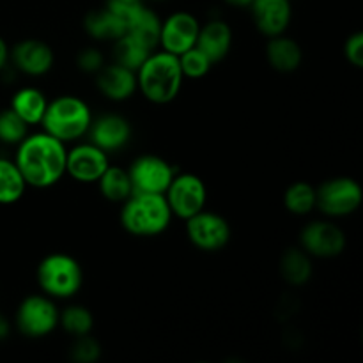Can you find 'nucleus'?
Here are the masks:
<instances>
[{
    "instance_id": "nucleus-35",
    "label": "nucleus",
    "mask_w": 363,
    "mask_h": 363,
    "mask_svg": "<svg viewBox=\"0 0 363 363\" xmlns=\"http://www.w3.org/2000/svg\"><path fill=\"white\" fill-rule=\"evenodd\" d=\"M7 59H9V48H7L6 41L0 38V69H4V67H6Z\"/></svg>"
},
{
    "instance_id": "nucleus-4",
    "label": "nucleus",
    "mask_w": 363,
    "mask_h": 363,
    "mask_svg": "<svg viewBox=\"0 0 363 363\" xmlns=\"http://www.w3.org/2000/svg\"><path fill=\"white\" fill-rule=\"evenodd\" d=\"M41 123L46 133L66 144L87 133L92 113L84 99L77 96H60L46 105Z\"/></svg>"
},
{
    "instance_id": "nucleus-11",
    "label": "nucleus",
    "mask_w": 363,
    "mask_h": 363,
    "mask_svg": "<svg viewBox=\"0 0 363 363\" xmlns=\"http://www.w3.org/2000/svg\"><path fill=\"white\" fill-rule=\"evenodd\" d=\"M108 165V155L92 142L77 145L66 155V172L78 183H98Z\"/></svg>"
},
{
    "instance_id": "nucleus-24",
    "label": "nucleus",
    "mask_w": 363,
    "mask_h": 363,
    "mask_svg": "<svg viewBox=\"0 0 363 363\" xmlns=\"http://www.w3.org/2000/svg\"><path fill=\"white\" fill-rule=\"evenodd\" d=\"M98 183L103 197L112 202H123L133 194L130 174H128V170L119 169V167H106V170L101 174Z\"/></svg>"
},
{
    "instance_id": "nucleus-8",
    "label": "nucleus",
    "mask_w": 363,
    "mask_h": 363,
    "mask_svg": "<svg viewBox=\"0 0 363 363\" xmlns=\"http://www.w3.org/2000/svg\"><path fill=\"white\" fill-rule=\"evenodd\" d=\"M16 325L30 339L46 337L59 325V311L50 298L28 296L18 307Z\"/></svg>"
},
{
    "instance_id": "nucleus-33",
    "label": "nucleus",
    "mask_w": 363,
    "mask_h": 363,
    "mask_svg": "<svg viewBox=\"0 0 363 363\" xmlns=\"http://www.w3.org/2000/svg\"><path fill=\"white\" fill-rule=\"evenodd\" d=\"M78 66L85 73H98L103 67V55L96 48H87L78 55Z\"/></svg>"
},
{
    "instance_id": "nucleus-26",
    "label": "nucleus",
    "mask_w": 363,
    "mask_h": 363,
    "mask_svg": "<svg viewBox=\"0 0 363 363\" xmlns=\"http://www.w3.org/2000/svg\"><path fill=\"white\" fill-rule=\"evenodd\" d=\"M151 55V50L145 48L138 41H135L130 35H121L116 39V50H113V57H116V64L128 67V69L137 73L138 67L145 62V59Z\"/></svg>"
},
{
    "instance_id": "nucleus-32",
    "label": "nucleus",
    "mask_w": 363,
    "mask_h": 363,
    "mask_svg": "<svg viewBox=\"0 0 363 363\" xmlns=\"http://www.w3.org/2000/svg\"><path fill=\"white\" fill-rule=\"evenodd\" d=\"M344 53H346V59L350 60L353 66L362 67L363 66V34L357 32V34H351L347 38L346 45H344Z\"/></svg>"
},
{
    "instance_id": "nucleus-28",
    "label": "nucleus",
    "mask_w": 363,
    "mask_h": 363,
    "mask_svg": "<svg viewBox=\"0 0 363 363\" xmlns=\"http://www.w3.org/2000/svg\"><path fill=\"white\" fill-rule=\"evenodd\" d=\"M59 323L67 333H71L73 337H82L91 333L92 326H94V318L85 307L71 305L62 314H59Z\"/></svg>"
},
{
    "instance_id": "nucleus-29",
    "label": "nucleus",
    "mask_w": 363,
    "mask_h": 363,
    "mask_svg": "<svg viewBox=\"0 0 363 363\" xmlns=\"http://www.w3.org/2000/svg\"><path fill=\"white\" fill-rule=\"evenodd\" d=\"M27 128L28 124L13 108L0 112V142L20 144L27 137Z\"/></svg>"
},
{
    "instance_id": "nucleus-13",
    "label": "nucleus",
    "mask_w": 363,
    "mask_h": 363,
    "mask_svg": "<svg viewBox=\"0 0 363 363\" xmlns=\"http://www.w3.org/2000/svg\"><path fill=\"white\" fill-rule=\"evenodd\" d=\"M197 18L190 13H174L162 23V32H160V45L163 50L172 55H181L183 52L195 46L199 35Z\"/></svg>"
},
{
    "instance_id": "nucleus-5",
    "label": "nucleus",
    "mask_w": 363,
    "mask_h": 363,
    "mask_svg": "<svg viewBox=\"0 0 363 363\" xmlns=\"http://www.w3.org/2000/svg\"><path fill=\"white\" fill-rule=\"evenodd\" d=\"M38 282L50 298H71L80 291L84 273L71 255L52 254L39 262Z\"/></svg>"
},
{
    "instance_id": "nucleus-21",
    "label": "nucleus",
    "mask_w": 363,
    "mask_h": 363,
    "mask_svg": "<svg viewBox=\"0 0 363 363\" xmlns=\"http://www.w3.org/2000/svg\"><path fill=\"white\" fill-rule=\"evenodd\" d=\"M85 30L96 39H119L126 34V21L121 14L105 7L101 11H92L85 18Z\"/></svg>"
},
{
    "instance_id": "nucleus-19",
    "label": "nucleus",
    "mask_w": 363,
    "mask_h": 363,
    "mask_svg": "<svg viewBox=\"0 0 363 363\" xmlns=\"http://www.w3.org/2000/svg\"><path fill=\"white\" fill-rule=\"evenodd\" d=\"M230 45H233V32H230V27L225 21L213 20L209 21L208 25L199 28L195 46H197L213 64L225 59V55L230 50Z\"/></svg>"
},
{
    "instance_id": "nucleus-10",
    "label": "nucleus",
    "mask_w": 363,
    "mask_h": 363,
    "mask_svg": "<svg viewBox=\"0 0 363 363\" xmlns=\"http://www.w3.org/2000/svg\"><path fill=\"white\" fill-rule=\"evenodd\" d=\"M186 234L201 250L216 252L229 243L230 227L223 216L202 209L186 220Z\"/></svg>"
},
{
    "instance_id": "nucleus-12",
    "label": "nucleus",
    "mask_w": 363,
    "mask_h": 363,
    "mask_svg": "<svg viewBox=\"0 0 363 363\" xmlns=\"http://www.w3.org/2000/svg\"><path fill=\"white\" fill-rule=\"evenodd\" d=\"M301 248L315 257H335L346 248V236L330 222H312L301 230Z\"/></svg>"
},
{
    "instance_id": "nucleus-6",
    "label": "nucleus",
    "mask_w": 363,
    "mask_h": 363,
    "mask_svg": "<svg viewBox=\"0 0 363 363\" xmlns=\"http://www.w3.org/2000/svg\"><path fill=\"white\" fill-rule=\"evenodd\" d=\"M363 190L351 177H333L315 190V208L328 216H347L360 208Z\"/></svg>"
},
{
    "instance_id": "nucleus-18",
    "label": "nucleus",
    "mask_w": 363,
    "mask_h": 363,
    "mask_svg": "<svg viewBox=\"0 0 363 363\" xmlns=\"http://www.w3.org/2000/svg\"><path fill=\"white\" fill-rule=\"evenodd\" d=\"M124 21H126V35L144 45L145 48L152 50L160 45L162 21L144 4H138L130 13L124 14Z\"/></svg>"
},
{
    "instance_id": "nucleus-20",
    "label": "nucleus",
    "mask_w": 363,
    "mask_h": 363,
    "mask_svg": "<svg viewBox=\"0 0 363 363\" xmlns=\"http://www.w3.org/2000/svg\"><path fill=\"white\" fill-rule=\"evenodd\" d=\"M266 55H268L269 64L277 71H280V73H291V71L298 69L301 64V59H303L300 45L296 41H293V39L284 38L282 34L269 39Z\"/></svg>"
},
{
    "instance_id": "nucleus-3",
    "label": "nucleus",
    "mask_w": 363,
    "mask_h": 363,
    "mask_svg": "<svg viewBox=\"0 0 363 363\" xmlns=\"http://www.w3.org/2000/svg\"><path fill=\"white\" fill-rule=\"evenodd\" d=\"M172 211L163 194H131L124 201L121 223L133 236H156L169 227Z\"/></svg>"
},
{
    "instance_id": "nucleus-27",
    "label": "nucleus",
    "mask_w": 363,
    "mask_h": 363,
    "mask_svg": "<svg viewBox=\"0 0 363 363\" xmlns=\"http://www.w3.org/2000/svg\"><path fill=\"white\" fill-rule=\"evenodd\" d=\"M284 204L294 215H307L315 208V188L307 183H294L284 195Z\"/></svg>"
},
{
    "instance_id": "nucleus-16",
    "label": "nucleus",
    "mask_w": 363,
    "mask_h": 363,
    "mask_svg": "<svg viewBox=\"0 0 363 363\" xmlns=\"http://www.w3.org/2000/svg\"><path fill=\"white\" fill-rule=\"evenodd\" d=\"M91 142L103 149L105 152L117 151L124 147L131 138V128L124 117L108 113V116L99 117L96 123H91Z\"/></svg>"
},
{
    "instance_id": "nucleus-15",
    "label": "nucleus",
    "mask_w": 363,
    "mask_h": 363,
    "mask_svg": "<svg viewBox=\"0 0 363 363\" xmlns=\"http://www.w3.org/2000/svg\"><path fill=\"white\" fill-rule=\"evenodd\" d=\"M14 66L25 74L30 77H41L48 73L53 66V52L46 43L38 39H27L14 46L11 52Z\"/></svg>"
},
{
    "instance_id": "nucleus-22",
    "label": "nucleus",
    "mask_w": 363,
    "mask_h": 363,
    "mask_svg": "<svg viewBox=\"0 0 363 363\" xmlns=\"http://www.w3.org/2000/svg\"><path fill=\"white\" fill-rule=\"evenodd\" d=\"M48 101L45 94L35 87H23L13 96L11 108L30 126V124L41 123Z\"/></svg>"
},
{
    "instance_id": "nucleus-1",
    "label": "nucleus",
    "mask_w": 363,
    "mask_h": 363,
    "mask_svg": "<svg viewBox=\"0 0 363 363\" xmlns=\"http://www.w3.org/2000/svg\"><path fill=\"white\" fill-rule=\"evenodd\" d=\"M66 155L64 142L45 131L25 137L20 142L14 163L25 183L35 188H48L66 174Z\"/></svg>"
},
{
    "instance_id": "nucleus-17",
    "label": "nucleus",
    "mask_w": 363,
    "mask_h": 363,
    "mask_svg": "<svg viewBox=\"0 0 363 363\" xmlns=\"http://www.w3.org/2000/svg\"><path fill=\"white\" fill-rule=\"evenodd\" d=\"M98 89L113 101H123L131 98L137 91V73L121 64L103 66L98 71Z\"/></svg>"
},
{
    "instance_id": "nucleus-31",
    "label": "nucleus",
    "mask_w": 363,
    "mask_h": 363,
    "mask_svg": "<svg viewBox=\"0 0 363 363\" xmlns=\"http://www.w3.org/2000/svg\"><path fill=\"white\" fill-rule=\"evenodd\" d=\"M101 354V347L92 337H77V342L71 347V358L77 363H94Z\"/></svg>"
},
{
    "instance_id": "nucleus-23",
    "label": "nucleus",
    "mask_w": 363,
    "mask_h": 363,
    "mask_svg": "<svg viewBox=\"0 0 363 363\" xmlns=\"http://www.w3.org/2000/svg\"><path fill=\"white\" fill-rule=\"evenodd\" d=\"M23 176L14 162L0 158V204H14L25 194Z\"/></svg>"
},
{
    "instance_id": "nucleus-7",
    "label": "nucleus",
    "mask_w": 363,
    "mask_h": 363,
    "mask_svg": "<svg viewBox=\"0 0 363 363\" xmlns=\"http://www.w3.org/2000/svg\"><path fill=\"white\" fill-rule=\"evenodd\" d=\"M172 215L188 220L190 216L202 211L208 201V190L204 181L195 174H179L170 181L165 194Z\"/></svg>"
},
{
    "instance_id": "nucleus-36",
    "label": "nucleus",
    "mask_w": 363,
    "mask_h": 363,
    "mask_svg": "<svg viewBox=\"0 0 363 363\" xmlns=\"http://www.w3.org/2000/svg\"><path fill=\"white\" fill-rule=\"evenodd\" d=\"M7 335H9V323H7V319L0 314V340L7 339Z\"/></svg>"
},
{
    "instance_id": "nucleus-37",
    "label": "nucleus",
    "mask_w": 363,
    "mask_h": 363,
    "mask_svg": "<svg viewBox=\"0 0 363 363\" xmlns=\"http://www.w3.org/2000/svg\"><path fill=\"white\" fill-rule=\"evenodd\" d=\"M227 4H230V6H238V7H248L252 6V2L254 0H225Z\"/></svg>"
},
{
    "instance_id": "nucleus-30",
    "label": "nucleus",
    "mask_w": 363,
    "mask_h": 363,
    "mask_svg": "<svg viewBox=\"0 0 363 363\" xmlns=\"http://www.w3.org/2000/svg\"><path fill=\"white\" fill-rule=\"evenodd\" d=\"M177 59H179L183 77L188 78H202L204 74H208L209 67H211L213 64L197 46H191L190 50H186V52H183L181 55H177Z\"/></svg>"
},
{
    "instance_id": "nucleus-14",
    "label": "nucleus",
    "mask_w": 363,
    "mask_h": 363,
    "mask_svg": "<svg viewBox=\"0 0 363 363\" xmlns=\"http://www.w3.org/2000/svg\"><path fill=\"white\" fill-rule=\"evenodd\" d=\"M252 14L259 30L268 38L284 34L291 21V0H254Z\"/></svg>"
},
{
    "instance_id": "nucleus-25",
    "label": "nucleus",
    "mask_w": 363,
    "mask_h": 363,
    "mask_svg": "<svg viewBox=\"0 0 363 363\" xmlns=\"http://www.w3.org/2000/svg\"><path fill=\"white\" fill-rule=\"evenodd\" d=\"M280 272L282 277L293 286H303L312 277V264L307 252L301 248H291L284 254L282 262H280Z\"/></svg>"
},
{
    "instance_id": "nucleus-9",
    "label": "nucleus",
    "mask_w": 363,
    "mask_h": 363,
    "mask_svg": "<svg viewBox=\"0 0 363 363\" xmlns=\"http://www.w3.org/2000/svg\"><path fill=\"white\" fill-rule=\"evenodd\" d=\"M128 174L133 194H165L170 181L176 176L165 160L152 155H144L135 160Z\"/></svg>"
},
{
    "instance_id": "nucleus-34",
    "label": "nucleus",
    "mask_w": 363,
    "mask_h": 363,
    "mask_svg": "<svg viewBox=\"0 0 363 363\" xmlns=\"http://www.w3.org/2000/svg\"><path fill=\"white\" fill-rule=\"evenodd\" d=\"M138 4H142V0H108L106 7H110L112 11H116L117 14L124 18V14L130 13L133 7H137Z\"/></svg>"
},
{
    "instance_id": "nucleus-2",
    "label": "nucleus",
    "mask_w": 363,
    "mask_h": 363,
    "mask_svg": "<svg viewBox=\"0 0 363 363\" xmlns=\"http://www.w3.org/2000/svg\"><path fill=\"white\" fill-rule=\"evenodd\" d=\"M183 80L179 59L165 50L151 53L137 71V87L156 105L172 101L179 94Z\"/></svg>"
}]
</instances>
